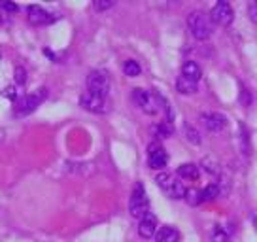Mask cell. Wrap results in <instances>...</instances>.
Wrapping results in <instances>:
<instances>
[{
  "label": "cell",
  "instance_id": "6da1fadb",
  "mask_svg": "<svg viewBox=\"0 0 257 242\" xmlns=\"http://www.w3.org/2000/svg\"><path fill=\"white\" fill-rule=\"evenodd\" d=\"M187 27H189V33L197 40H208L212 36V31H214L210 16H206L204 12H191L187 16Z\"/></svg>",
  "mask_w": 257,
  "mask_h": 242
},
{
  "label": "cell",
  "instance_id": "7a4b0ae2",
  "mask_svg": "<svg viewBox=\"0 0 257 242\" xmlns=\"http://www.w3.org/2000/svg\"><path fill=\"white\" fill-rule=\"evenodd\" d=\"M128 212L133 218L142 219L146 214H150V201H148V195L142 184H137L131 195V201H128Z\"/></svg>",
  "mask_w": 257,
  "mask_h": 242
},
{
  "label": "cell",
  "instance_id": "3957f363",
  "mask_svg": "<svg viewBox=\"0 0 257 242\" xmlns=\"http://www.w3.org/2000/svg\"><path fill=\"white\" fill-rule=\"evenodd\" d=\"M155 182H157V186L165 191V193L169 195L170 199H184L185 193H187V189L185 186L178 180L176 176H172L169 172H163V174H157L155 178Z\"/></svg>",
  "mask_w": 257,
  "mask_h": 242
},
{
  "label": "cell",
  "instance_id": "277c9868",
  "mask_svg": "<svg viewBox=\"0 0 257 242\" xmlns=\"http://www.w3.org/2000/svg\"><path fill=\"white\" fill-rule=\"evenodd\" d=\"M48 97V89H38L36 93H32V95H23V97H19V100L16 102V115H27V113L34 112L40 102H44V98Z\"/></svg>",
  "mask_w": 257,
  "mask_h": 242
},
{
  "label": "cell",
  "instance_id": "5b68a950",
  "mask_svg": "<svg viewBox=\"0 0 257 242\" xmlns=\"http://www.w3.org/2000/svg\"><path fill=\"white\" fill-rule=\"evenodd\" d=\"M87 91L93 95L106 98L108 91H110V78L106 76V72L102 70H93L87 76Z\"/></svg>",
  "mask_w": 257,
  "mask_h": 242
},
{
  "label": "cell",
  "instance_id": "8992f818",
  "mask_svg": "<svg viewBox=\"0 0 257 242\" xmlns=\"http://www.w3.org/2000/svg\"><path fill=\"white\" fill-rule=\"evenodd\" d=\"M233 19H234V12L231 8V4L225 2V0L216 2V6L210 12V21L219 25V27H229V25L233 23Z\"/></svg>",
  "mask_w": 257,
  "mask_h": 242
},
{
  "label": "cell",
  "instance_id": "52a82bcc",
  "mask_svg": "<svg viewBox=\"0 0 257 242\" xmlns=\"http://www.w3.org/2000/svg\"><path fill=\"white\" fill-rule=\"evenodd\" d=\"M80 104H81V108H85L87 112H93V113L108 112V102H106V98L98 97V95H93V93H89V91H85L80 97Z\"/></svg>",
  "mask_w": 257,
  "mask_h": 242
},
{
  "label": "cell",
  "instance_id": "ba28073f",
  "mask_svg": "<svg viewBox=\"0 0 257 242\" xmlns=\"http://www.w3.org/2000/svg\"><path fill=\"white\" fill-rule=\"evenodd\" d=\"M133 97L137 100V104L140 106V110L146 113H155L157 112V97L152 95L150 91H146V89H135L133 91Z\"/></svg>",
  "mask_w": 257,
  "mask_h": 242
},
{
  "label": "cell",
  "instance_id": "9c48e42d",
  "mask_svg": "<svg viewBox=\"0 0 257 242\" xmlns=\"http://www.w3.org/2000/svg\"><path fill=\"white\" fill-rule=\"evenodd\" d=\"M148 163L150 167L155 170H163L169 163V155L165 152V148L159 144H152L150 146V152H148Z\"/></svg>",
  "mask_w": 257,
  "mask_h": 242
},
{
  "label": "cell",
  "instance_id": "30bf717a",
  "mask_svg": "<svg viewBox=\"0 0 257 242\" xmlns=\"http://www.w3.org/2000/svg\"><path fill=\"white\" fill-rule=\"evenodd\" d=\"M202 123H204V127L210 133H219V131L225 129L227 119H225V115H221V113L212 112V113H202Z\"/></svg>",
  "mask_w": 257,
  "mask_h": 242
},
{
  "label": "cell",
  "instance_id": "8fae6325",
  "mask_svg": "<svg viewBox=\"0 0 257 242\" xmlns=\"http://www.w3.org/2000/svg\"><path fill=\"white\" fill-rule=\"evenodd\" d=\"M155 233H157V218L150 212V214H146L144 218L140 219V223H138V234L142 238H152V236H155Z\"/></svg>",
  "mask_w": 257,
  "mask_h": 242
},
{
  "label": "cell",
  "instance_id": "7c38bea8",
  "mask_svg": "<svg viewBox=\"0 0 257 242\" xmlns=\"http://www.w3.org/2000/svg\"><path fill=\"white\" fill-rule=\"evenodd\" d=\"M27 12H29V21L32 25H48L55 19V17H51V14H48L42 6H36V4L29 6Z\"/></svg>",
  "mask_w": 257,
  "mask_h": 242
},
{
  "label": "cell",
  "instance_id": "4fadbf2b",
  "mask_svg": "<svg viewBox=\"0 0 257 242\" xmlns=\"http://www.w3.org/2000/svg\"><path fill=\"white\" fill-rule=\"evenodd\" d=\"M178 240H180V233L172 225H163L155 233V242H178Z\"/></svg>",
  "mask_w": 257,
  "mask_h": 242
},
{
  "label": "cell",
  "instance_id": "5bb4252c",
  "mask_svg": "<svg viewBox=\"0 0 257 242\" xmlns=\"http://www.w3.org/2000/svg\"><path fill=\"white\" fill-rule=\"evenodd\" d=\"M182 76L187 78V80H191V81H199L201 80V76H202L201 66L197 65L195 61H185L184 66H182Z\"/></svg>",
  "mask_w": 257,
  "mask_h": 242
},
{
  "label": "cell",
  "instance_id": "9a60e30c",
  "mask_svg": "<svg viewBox=\"0 0 257 242\" xmlns=\"http://www.w3.org/2000/svg\"><path fill=\"white\" fill-rule=\"evenodd\" d=\"M178 176L185 178V180H197L199 178V167L193 163H185L178 167Z\"/></svg>",
  "mask_w": 257,
  "mask_h": 242
},
{
  "label": "cell",
  "instance_id": "2e32d148",
  "mask_svg": "<svg viewBox=\"0 0 257 242\" xmlns=\"http://www.w3.org/2000/svg\"><path fill=\"white\" fill-rule=\"evenodd\" d=\"M176 89L178 93H182V95H191V93L197 91V81H191L184 78V76H180L176 80Z\"/></svg>",
  "mask_w": 257,
  "mask_h": 242
},
{
  "label": "cell",
  "instance_id": "e0dca14e",
  "mask_svg": "<svg viewBox=\"0 0 257 242\" xmlns=\"http://www.w3.org/2000/svg\"><path fill=\"white\" fill-rule=\"evenodd\" d=\"M217 195H219V187H217V184H210V186H206L201 191V202L214 201Z\"/></svg>",
  "mask_w": 257,
  "mask_h": 242
},
{
  "label": "cell",
  "instance_id": "ac0fdd59",
  "mask_svg": "<svg viewBox=\"0 0 257 242\" xmlns=\"http://www.w3.org/2000/svg\"><path fill=\"white\" fill-rule=\"evenodd\" d=\"M210 238H212V242H229V233L223 227L214 225V229L210 231Z\"/></svg>",
  "mask_w": 257,
  "mask_h": 242
},
{
  "label": "cell",
  "instance_id": "d6986e66",
  "mask_svg": "<svg viewBox=\"0 0 257 242\" xmlns=\"http://www.w3.org/2000/svg\"><path fill=\"white\" fill-rule=\"evenodd\" d=\"M123 70H125V74H127L128 78H137V76H140V72H142L140 65H138L137 61H133V59L123 65Z\"/></svg>",
  "mask_w": 257,
  "mask_h": 242
},
{
  "label": "cell",
  "instance_id": "ffe728a7",
  "mask_svg": "<svg viewBox=\"0 0 257 242\" xmlns=\"http://www.w3.org/2000/svg\"><path fill=\"white\" fill-rule=\"evenodd\" d=\"M155 131H157V135H159L161 138H167L174 133V127H172V123H170V121H163Z\"/></svg>",
  "mask_w": 257,
  "mask_h": 242
},
{
  "label": "cell",
  "instance_id": "44dd1931",
  "mask_svg": "<svg viewBox=\"0 0 257 242\" xmlns=\"http://www.w3.org/2000/svg\"><path fill=\"white\" fill-rule=\"evenodd\" d=\"M184 199L189 202L191 206H195V204H201V191H199V189H187V193H185Z\"/></svg>",
  "mask_w": 257,
  "mask_h": 242
},
{
  "label": "cell",
  "instance_id": "7402d4cb",
  "mask_svg": "<svg viewBox=\"0 0 257 242\" xmlns=\"http://www.w3.org/2000/svg\"><path fill=\"white\" fill-rule=\"evenodd\" d=\"M185 137H187V140H189L191 144H201V135H199V131L195 129V127H191V125L185 127Z\"/></svg>",
  "mask_w": 257,
  "mask_h": 242
},
{
  "label": "cell",
  "instance_id": "603a6c76",
  "mask_svg": "<svg viewBox=\"0 0 257 242\" xmlns=\"http://www.w3.org/2000/svg\"><path fill=\"white\" fill-rule=\"evenodd\" d=\"M93 6H95L96 12H104V10H110V8H112L113 2H112V0H96Z\"/></svg>",
  "mask_w": 257,
  "mask_h": 242
},
{
  "label": "cell",
  "instance_id": "cb8c5ba5",
  "mask_svg": "<svg viewBox=\"0 0 257 242\" xmlns=\"http://www.w3.org/2000/svg\"><path fill=\"white\" fill-rule=\"evenodd\" d=\"M16 81L19 85H23L25 81H27V72H25L23 66H17L16 68Z\"/></svg>",
  "mask_w": 257,
  "mask_h": 242
},
{
  "label": "cell",
  "instance_id": "d4e9b609",
  "mask_svg": "<svg viewBox=\"0 0 257 242\" xmlns=\"http://www.w3.org/2000/svg\"><path fill=\"white\" fill-rule=\"evenodd\" d=\"M248 16L253 23H257V2H249L248 4Z\"/></svg>",
  "mask_w": 257,
  "mask_h": 242
},
{
  "label": "cell",
  "instance_id": "484cf974",
  "mask_svg": "<svg viewBox=\"0 0 257 242\" xmlns=\"http://www.w3.org/2000/svg\"><path fill=\"white\" fill-rule=\"evenodd\" d=\"M4 97H8V98H12V100H19V95H17V91H16V87H6V91H4Z\"/></svg>",
  "mask_w": 257,
  "mask_h": 242
},
{
  "label": "cell",
  "instance_id": "4316f807",
  "mask_svg": "<svg viewBox=\"0 0 257 242\" xmlns=\"http://www.w3.org/2000/svg\"><path fill=\"white\" fill-rule=\"evenodd\" d=\"M240 102L244 106H249V102H251V98H249V93H248V89H244L242 87L240 91Z\"/></svg>",
  "mask_w": 257,
  "mask_h": 242
},
{
  "label": "cell",
  "instance_id": "83f0119b",
  "mask_svg": "<svg viewBox=\"0 0 257 242\" xmlns=\"http://www.w3.org/2000/svg\"><path fill=\"white\" fill-rule=\"evenodd\" d=\"M2 10H6V12H12V14H14V12H17V6L16 4H12V2H4V4H2Z\"/></svg>",
  "mask_w": 257,
  "mask_h": 242
},
{
  "label": "cell",
  "instance_id": "f1b7e54d",
  "mask_svg": "<svg viewBox=\"0 0 257 242\" xmlns=\"http://www.w3.org/2000/svg\"><path fill=\"white\" fill-rule=\"evenodd\" d=\"M2 140H4V131L0 129V144H2Z\"/></svg>",
  "mask_w": 257,
  "mask_h": 242
}]
</instances>
